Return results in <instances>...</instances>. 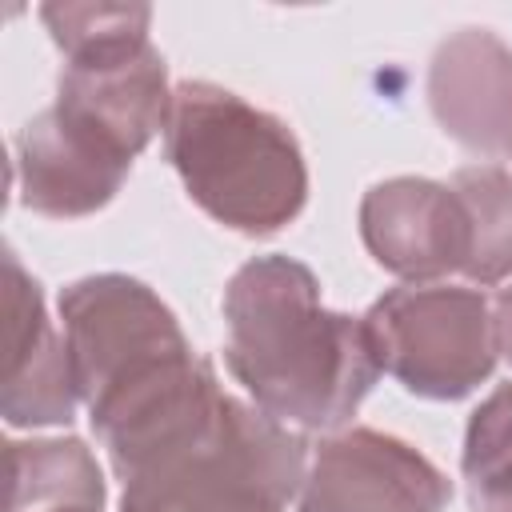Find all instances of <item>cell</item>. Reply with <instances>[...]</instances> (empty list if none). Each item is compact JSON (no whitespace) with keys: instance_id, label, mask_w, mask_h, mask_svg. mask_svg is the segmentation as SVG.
<instances>
[{"instance_id":"52a82bcc","label":"cell","mask_w":512,"mask_h":512,"mask_svg":"<svg viewBox=\"0 0 512 512\" xmlns=\"http://www.w3.org/2000/svg\"><path fill=\"white\" fill-rule=\"evenodd\" d=\"M448 476L408 440L340 428L320 440L300 484V512H444Z\"/></svg>"},{"instance_id":"6da1fadb","label":"cell","mask_w":512,"mask_h":512,"mask_svg":"<svg viewBox=\"0 0 512 512\" xmlns=\"http://www.w3.org/2000/svg\"><path fill=\"white\" fill-rule=\"evenodd\" d=\"M60 320L76 400L120 480L216 424L228 392L148 284L120 272L76 280L60 292Z\"/></svg>"},{"instance_id":"9a60e30c","label":"cell","mask_w":512,"mask_h":512,"mask_svg":"<svg viewBox=\"0 0 512 512\" xmlns=\"http://www.w3.org/2000/svg\"><path fill=\"white\" fill-rule=\"evenodd\" d=\"M492 324H496V352L512 364V288H504V292L496 296Z\"/></svg>"},{"instance_id":"ba28073f","label":"cell","mask_w":512,"mask_h":512,"mask_svg":"<svg viewBox=\"0 0 512 512\" xmlns=\"http://www.w3.org/2000/svg\"><path fill=\"white\" fill-rule=\"evenodd\" d=\"M360 236L380 268L432 284L464 272L476 252V228L464 196L452 184L396 176L376 184L360 204Z\"/></svg>"},{"instance_id":"7c38bea8","label":"cell","mask_w":512,"mask_h":512,"mask_svg":"<svg viewBox=\"0 0 512 512\" xmlns=\"http://www.w3.org/2000/svg\"><path fill=\"white\" fill-rule=\"evenodd\" d=\"M460 464L472 512H512V380L472 412Z\"/></svg>"},{"instance_id":"30bf717a","label":"cell","mask_w":512,"mask_h":512,"mask_svg":"<svg viewBox=\"0 0 512 512\" xmlns=\"http://www.w3.org/2000/svg\"><path fill=\"white\" fill-rule=\"evenodd\" d=\"M4 308H8L4 420L12 428L68 424L76 412L68 344L56 336L44 312L40 284L20 268L16 252H4Z\"/></svg>"},{"instance_id":"5bb4252c","label":"cell","mask_w":512,"mask_h":512,"mask_svg":"<svg viewBox=\"0 0 512 512\" xmlns=\"http://www.w3.org/2000/svg\"><path fill=\"white\" fill-rule=\"evenodd\" d=\"M40 20L64 56L108 48L124 40H144L152 8L148 4H44Z\"/></svg>"},{"instance_id":"5b68a950","label":"cell","mask_w":512,"mask_h":512,"mask_svg":"<svg viewBox=\"0 0 512 512\" xmlns=\"http://www.w3.org/2000/svg\"><path fill=\"white\" fill-rule=\"evenodd\" d=\"M300 484V436L228 396L204 436L124 480L120 512H284Z\"/></svg>"},{"instance_id":"9c48e42d","label":"cell","mask_w":512,"mask_h":512,"mask_svg":"<svg viewBox=\"0 0 512 512\" xmlns=\"http://www.w3.org/2000/svg\"><path fill=\"white\" fill-rule=\"evenodd\" d=\"M428 100L464 148L512 156V52L488 28H460L436 48Z\"/></svg>"},{"instance_id":"3957f363","label":"cell","mask_w":512,"mask_h":512,"mask_svg":"<svg viewBox=\"0 0 512 512\" xmlns=\"http://www.w3.org/2000/svg\"><path fill=\"white\" fill-rule=\"evenodd\" d=\"M168 112V72L148 40L68 56L56 104L16 140L20 204L56 220L104 208L132 160L168 128Z\"/></svg>"},{"instance_id":"277c9868","label":"cell","mask_w":512,"mask_h":512,"mask_svg":"<svg viewBox=\"0 0 512 512\" xmlns=\"http://www.w3.org/2000/svg\"><path fill=\"white\" fill-rule=\"evenodd\" d=\"M164 148L188 196L244 236L280 232L308 200V168L288 124L220 84L172 88Z\"/></svg>"},{"instance_id":"8fae6325","label":"cell","mask_w":512,"mask_h":512,"mask_svg":"<svg viewBox=\"0 0 512 512\" xmlns=\"http://www.w3.org/2000/svg\"><path fill=\"white\" fill-rule=\"evenodd\" d=\"M8 512H100L104 480L80 440H12Z\"/></svg>"},{"instance_id":"4fadbf2b","label":"cell","mask_w":512,"mask_h":512,"mask_svg":"<svg viewBox=\"0 0 512 512\" xmlns=\"http://www.w3.org/2000/svg\"><path fill=\"white\" fill-rule=\"evenodd\" d=\"M452 188L464 196L476 228V252L468 264L472 284H500L512 272V176L496 164L460 168Z\"/></svg>"},{"instance_id":"8992f818","label":"cell","mask_w":512,"mask_h":512,"mask_svg":"<svg viewBox=\"0 0 512 512\" xmlns=\"http://www.w3.org/2000/svg\"><path fill=\"white\" fill-rule=\"evenodd\" d=\"M364 328L380 372L424 400H460L496 368V324L476 288H392L368 308Z\"/></svg>"},{"instance_id":"7a4b0ae2","label":"cell","mask_w":512,"mask_h":512,"mask_svg":"<svg viewBox=\"0 0 512 512\" xmlns=\"http://www.w3.org/2000/svg\"><path fill=\"white\" fill-rule=\"evenodd\" d=\"M228 368L280 424L340 432L380 376L364 320L328 312L292 256H256L224 288Z\"/></svg>"}]
</instances>
